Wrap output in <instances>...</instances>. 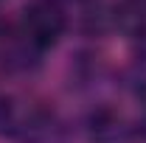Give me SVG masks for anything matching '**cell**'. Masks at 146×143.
I'll list each match as a JSON object with an SVG mask.
<instances>
[{"label":"cell","mask_w":146,"mask_h":143,"mask_svg":"<svg viewBox=\"0 0 146 143\" xmlns=\"http://www.w3.org/2000/svg\"><path fill=\"white\" fill-rule=\"evenodd\" d=\"M68 28V14L59 0H31L20 17V36L34 48L45 51L59 42Z\"/></svg>","instance_id":"obj_1"},{"label":"cell","mask_w":146,"mask_h":143,"mask_svg":"<svg viewBox=\"0 0 146 143\" xmlns=\"http://www.w3.org/2000/svg\"><path fill=\"white\" fill-rule=\"evenodd\" d=\"M87 140L90 143H132L135 126H129L115 109L101 107L87 121Z\"/></svg>","instance_id":"obj_2"},{"label":"cell","mask_w":146,"mask_h":143,"mask_svg":"<svg viewBox=\"0 0 146 143\" xmlns=\"http://www.w3.org/2000/svg\"><path fill=\"white\" fill-rule=\"evenodd\" d=\"M135 138H143V140H146V118L141 121V126L135 129Z\"/></svg>","instance_id":"obj_3"}]
</instances>
